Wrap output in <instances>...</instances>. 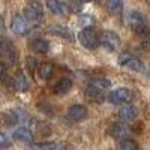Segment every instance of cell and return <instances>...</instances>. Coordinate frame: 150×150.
<instances>
[{
  "instance_id": "14",
  "label": "cell",
  "mask_w": 150,
  "mask_h": 150,
  "mask_svg": "<svg viewBox=\"0 0 150 150\" xmlns=\"http://www.w3.org/2000/svg\"><path fill=\"white\" fill-rule=\"evenodd\" d=\"M119 117L125 122H131L137 117V110L132 105H125L119 110Z\"/></svg>"
},
{
  "instance_id": "24",
  "label": "cell",
  "mask_w": 150,
  "mask_h": 150,
  "mask_svg": "<svg viewBox=\"0 0 150 150\" xmlns=\"http://www.w3.org/2000/svg\"><path fill=\"white\" fill-rule=\"evenodd\" d=\"M57 143H38L32 146V150H57Z\"/></svg>"
},
{
  "instance_id": "32",
  "label": "cell",
  "mask_w": 150,
  "mask_h": 150,
  "mask_svg": "<svg viewBox=\"0 0 150 150\" xmlns=\"http://www.w3.org/2000/svg\"><path fill=\"white\" fill-rule=\"evenodd\" d=\"M146 2H147V5H149V6H150V0H146Z\"/></svg>"
},
{
  "instance_id": "21",
  "label": "cell",
  "mask_w": 150,
  "mask_h": 150,
  "mask_svg": "<svg viewBox=\"0 0 150 150\" xmlns=\"http://www.w3.org/2000/svg\"><path fill=\"white\" fill-rule=\"evenodd\" d=\"M0 119L3 120V123L6 125V126H12V125H15L18 122V116H17V112H14V111L3 112V114L0 116Z\"/></svg>"
},
{
  "instance_id": "23",
  "label": "cell",
  "mask_w": 150,
  "mask_h": 150,
  "mask_svg": "<svg viewBox=\"0 0 150 150\" xmlns=\"http://www.w3.org/2000/svg\"><path fill=\"white\" fill-rule=\"evenodd\" d=\"M120 150H138V143L131 138H125L120 143Z\"/></svg>"
},
{
  "instance_id": "17",
  "label": "cell",
  "mask_w": 150,
  "mask_h": 150,
  "mask_svg": "<svg viewBox=\"0 0 150 150\" xmlns=\"http://www.w3.org/2000/svg\"><path fill=\"white\" fill-rule=\"evenodd\" d=\"M86 95H87V98H89L90 101H93V102H101L102 99H104V92L98 90L96 87H93V86H90V84H89V87L86 89Z\"/></svg>"
},
{
  "instance_id": "26",
  "label": "cell",
  "mask_w": 150,
  "mask_h": 150,
  "mask_svg": "<svg viewBox=\"0 0 150 150\" xmlns=\"http://www.w3.org/2000/svg\"><path fill=\"white\" fill-rule=\"evenodd\" d=\"M26 68H27L32 74L36 71V68H38V62H36V59H35V57H32V56L26 57Z\"/></svg>"
},
{
  "instance_id": "27",
  "label": "cell",
  "mask_w": 150,
  "mask_h": 150,
  "mask_svg": "<svg viewBox=\"0 0 150 150\" xmlns=\"http://www.w3.org/2000/svg\"><path fill=\"white\" fill-rule=\"evenodd\" d=\"M38 132H39V135H50L51 134V129H50V126L48 125H45V123H39L38 125Z\"/></svg>"
},
{
  "instance_id": "7",
  "label": "cell",
  "mask_w": 150,
  "mask_h": 150,
  "mask_svg": "<svg viewBox=\"0 0 150 150\" xmlns=\"http://www.w3.org/2000/svg\"><path fill=\"white\" fill-rule=\"evenodd\" d=\"M47 8L51 11L54 15L66 17L69 14V8L63 2H60V0H47Z\"/></svg>"
},
{
  "instance_id": "28",
  "label": "cell",
  "mask_w": 150,
  "mask_h": 150,
  "mask_svg": "<svg viewBox=\"0 0 150 150\" xmlns=\"http://www.w3.org/2000/svg\"><path fill=\"white\" fill-rule=\"evenodd\" d=\"M9 144H11L9 138H8L5 134L0 132V149H6V147H9Z\"/></svg>"
},
{
  "instance_id": "16",
  "label": "cell",
  "mask_w": 150,
  "mask_h": 150,
  "mask_svg": "<svg viewBox=\"0 0 150 150\" xmlns=\"http://www.w3.org/2000/svg\"><path fill=\"white\" fill-rule=\"evenodd\" d=\"M72 87V81L69 78H62L56 86H54V93L56 95H65L71 90Z\"/></svg>"
},
{
  "instance_id": "25",
  "label": "cell",
  "mask_w": 150,
  "mask_h": 150,
  "mask_svg": "<svg viewBox=\"0 0 150 150\" xmlns=\"http://www.w3.org/2000/svg\"><path fill=\"white\" fill-rule=\"evenodd\" d=\"M135 33L138 35L140 38H143V39H146L147 42H150V27L147 26V24H146V26H143L141 29H138Z\"/></svg>"
},
{
  "instance_id": "15",
  "label": "cell",
  "mask_w": 150,
  "mask_h": 150,
  "mask_svg": "<svg viewBox=\"0 0 150 150\" xmlns=\"http://www.w3.org/2000/svg\"><path fill=\"white\" fill-rule=\"evenodd\" d=\"M30 48L33 50L35 53H39V54H44L48 51L50 48V44L45 41V39H41V38H38V39H33L30 42Z\"/></svg>"
},
{
  "instance_id": "12",
  "label": "cell",
  "mask_w": 150,
  "mask_h": 150,
  "mask_svg": "<svg viewBox=\"0 0 150 150\" xmlns=\"http://www.w3.org/2000/svg\"><path fill=\"white\" fill-rule=\"evenodd\" d=\"M12 83H14V87L18 92H27L30 89V83L23 72H18L14 77V80H12Z\"/></svg>"
},
{
  "instance_id": "19",
  "label": "cell",
  "mask_w": 150,
  "mask_h": 150,
  "mask_svg": "<svg viewBox=\"0 0 150 150\" xmlns=\"http://www.w3.org/2000/svg\"><path fill=\"white\" fill-rule=\"evenodd\" d=\"M107 6L112 15H119L123 9V0H107Z\"/></svg>"
},
{
  "instance_id": "1",
  "label": "cell",
  "mask_w": 150,
  "mask_h": 150,
  "mask_svg": "<svg viewBox=\"0 0 150 150\" xmlns=\"http://www.w3.org/2000/svg\"><path fill=\"white\" fill-rule=\"evenodd\" d=\"M78 41L80 44L87 48V50H95L99 45V38L96 35V32L92 27H84L80 33H78Z\"/></svg>"
},
{
  "instance_id": "20",
  "label": "cell",
  "mask_w": 150,
  "mask_h": 150,
  "mask_svg": "<svg viewBox=\"0 0 150 150\" xmlns=\"http://www.w3.org/2000/svg\"><path fill=\"white\" fill-rule=\"evenodd\" d=\"M90 86L96 87L98 90H101V92H105L107 89H110V86H111V81L107 80V78H93L90 81Z\"/></svg>"
},
{
  "instance_id": "22",
  "label": "cell",
  "mask_w": 150,
  "mask_h": 150,
  "mask_svg": "<svg viewBox=\"0 0 150 150\" xmlns=\"http://www.w3.org/2000/svg\"><path fill=\"white\" fill-rule=\"evenodd\" d=\"M48 32L51 33V35H59V36H63L66 38V39H72V35L69 30L63 29V27H60V26H53V27H50Z\"/></svg>"
},
{
  "instance_id": "10",
  "label": "cell",
  "mask_w": 150,
  "mask_h": 150,
  "mask_svg": "<svg viewBox=\"0 0 150 150\" xmlns=\"http://www.w3.org/2000/svg\"><path fill=\"white\" fill-rule=\"evenodd\" d=\"M128 24H129V27L134 32H137L143 26H146V20H144V17L140 14L138 11H132V12H129V15H128Z\"/></svg>"
},
{
  "instance_id": "31",
  "label": "cell",
  "mask_w": 150,
  "mask_h": 150,
  "mask_svg": "<svg viewBox=\"0 0 150 150\" xmlns=\"http://www.w3.org/2000/svg\"><path fill=\"white\" fill-rule=\"evenodd\" d=\"M57 150H71L68 146H65V144H59V147H57Z\"/></svg>"
},
{
  "instance_id": "29",
  "label": "cell",
  "mask_w": 150,
  "mask_h": 150,
  "mask_svg": "<svg viewBox=\"0 0 150 150\" xmlns=\"http://www.w3.org/2000/svg\"><path fill=\"white\" fill-rule=\"evenodd\" d=\"M6 71H8V66L3 63V62H0V80H3L6 77Z\"/></svg>"
},
{
  "instance_id": "3",
  "label": "cell",
  "mask_w": 150,
  "mask_h": 150,
  "mask_svg": "<svg viewBox=\"0 0 150 150\" xmlns=\"http://www.w3.org/2000/svg\"><path fill=\"white\" fill-rule=\"evenodd\" d=\"M24 17H26L29 21L38 23L44 17V8H42V5L39 2H36V0L29 2L26 9H24Z\"/></svg>"
},
{
  "instance_id": "5",
  "label": "cell",
  "mask_w": 150,
  "mask_h": 150,
  "mask_svg": "<svg viewBox=\"0 0 150 150\" xmlns=\"http://www.w3.org/2000/svg\"><path fill=\"white\" fill-rule=\"evenodd\" d=\"M108 101L111 104H116V105H120V104H129L132 101V92L129 89H125V87H120V89L111 92L108 95Z\"/></svg>"
},
{
  "instance_id": "2",
  "label": "cell",
  "mask_w": 150,
  "mask_h": 150,
  "mask_svg": "<svg viewBox=\"0 0 150 150\" xmlns=\"http://www.w3.org/2000/svg\"><path fill=\"white\" fill-rule=\"evenodd\" d=\"M99 44H101L105 50L108 51H116L120 45V38L111 30H105L101 33V38H99Z\"/></svg>"
},
{
  "instance_id": "30",
  "label": "cell",
  "mask_w": 150,
  "mask_h": 150,
  "mask_svg": "<svg viewBox=\"0 0 150 150\" xmlns=\"http://www.w3.org/2000/svg\"><path fill=\"white\" fill-rule=\"evenodd\" d=\"M5 33V23H3V18L0 17V36Z\"/></svg>"
},
{
  "instance_id": "11",
  "label": "cell",
  "mask_w": 150,
  "mask_h": 150,
  "mask_svg": "<svg viewBox=\"0 0 150 150\" xmlns=\"http://www.w3.org/2000/svg\"><path fill=\"white\" fill-rule=\"evenodd\" d=\"M14 140L18 141V143H24V144H30L32 140H33V134L29 128L26 126H21L18 128L15 132H14Z\"/></svg>"
},
{
  "instance_id": "9",
  "label": "cell",
  "mask_w": 150,
  "mask_h": 150,
  "mask_svg": "<svg viewBox=\"0 0 150 150\" xmlns=\"http://www.w3.org/2000/svg\"><path fill=\"white\" fill-rule=\"evenodd\" d=\"M11 29L15 35H26L29 30V24L26 21V18L21 17V15H15L12 18V24H11Z\"/></svg>"
},
{
  "instance_id": "13",
  "label": "cell",
  "mask_w": 150,
  "mask_h": 150,
  "mask_svg": "<svg viewBox=\"0 0 150 150\" xmlns=\"http://www.w3.org/2000/svg\"><path fill=\"white\" fill-rule=\"evenodd\" d=\"M110 134H111V137H114V138H119V140L123 138L125 140L129 134V129H128V126H125V125H122V123H116V125L111 126Z\"/></svg>"
},
{
  "instance_id": "18",
  "label": "cell",
  "mask_w": 150,
  "mask_h": 150,
  "mask_svg": "<svg viewBox=\"0 0 150 150\" xmlns=\"http://www.w3.org/2000/svg\"><path fill=\"white\" fill-rule=\"evenodd\" d=\"M54 74V65L53 63H42L41 66H39V77L42 78V80H48L51 75Z\"/></svg>"
},
{
  "instance_id": "4",
  "label": "cell",
  "mask_w": 150,
  "mask_h": 150,
  "mask_svg": "<svg viewBox=\"0 0 150 150\" xmlns=\"http://www.w3.org/2000/svg\"><path fill=\"white\" fill-rule=\"evenodd\" d=\"M0 56L3 57L8 65H14L17 62V50L11 41H0Z\"/></svg>"
},
{
  "instance_id": "8",
  "label": "cell",
  "mask_w": 150,
  "mask_h": 150,
  "mask_svg": "<svg viewBox=\"0 0 150 150\" xmlns=\"http://www.w3.org/2000/svg\"><path fill=\"white\" fill-rule=\"evenodd\" d=\"M68 117L74 122H81L87 117V108L84 105H80V104H75L72 107H69L68 110Z\"/></svg>"
},
{
  "instance_id": "6",
  "label": "cell",
  "mask_w": 150,
  "mask_h": 150,
  "mask_svg": "<svg viewBox=\"0 0 150 150\" xmlns=\"http://www.w3.org/2000/svg\"><path fill=\"white\" fill-rule=\"evenodd\" d=\"M119 63L125 68H128L131 71H135V72H140L143 69V63L141 60H138L137 57H134L131 53H122L120 57H119Z\"/></svg>"
}]
</instances>
